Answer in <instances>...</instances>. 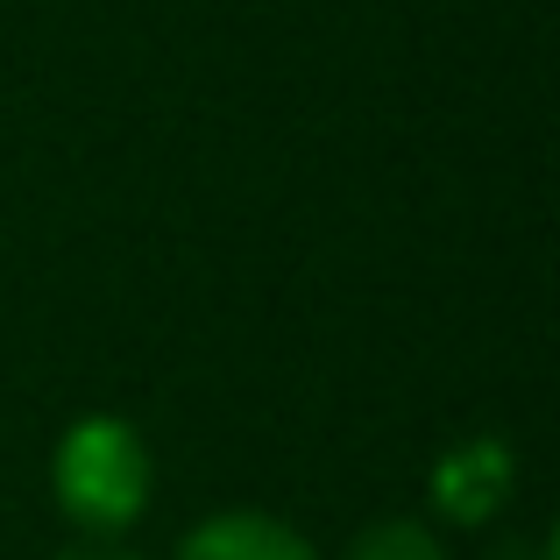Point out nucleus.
Here are the masks:
<instances>
[{"instance_id": "obj_3", "label": "nucleus", "mask_w": 560, "mask_h": 560, "mask_svg": "<svg viewBox=\"0 0 560 560\" xmlns=\"http://www.w3.org/2000/svg\"><path fill=\"white\" fill-rule=\"evenodd\" d=\"M171 560H327V553L305 525L277 518V511L228 504V511H206L199 525H185Z\"/></svg>"}, {"instance_id": "obj_5", "label": "nucleus", "mask_w": 560, "mask_h": 560, "mask_svg": "<svg viewBox=\"0 0 560 560\" xmlns=\"http://www.w3.org/2000/svg\"><path fill=\"white\" fill-rule=\"evenodd\" d=\"M50 560H150V553H136L128 539H71V547H57Z\"/></svg>"}, {"instance_id": "obj_1", "label": "nucleus", "mask_w": 560, "mask_h": 560, "mask_svg": "<svg viewBox=\"0 0 560 560\" xmlns=\"http://www.w3.org/2000/svg\"><path fill=\"white\" fill-rule=\"evenodd\" d=\"M50 504L79 539H128L156 504L150 433L121 411H85L50 447Z\"/></svg>"}, {"instance_id": "obj_2", "label": "nucleus", "mask_w": 560, "mask_h": 560, "mask_svg": "<svg viewBox=\"0 0 560 560\" xmlns=\"http://www.w3.org/2000/svg\"><path fill=\"white\" fill-rule=\"evenodd\" d=\"M511 490H518V454H511V440L482 433V440H462V447H447L433 462V511L425 518H447V525H490L497 511L511 504Z\"/></svg>"}, {"instance_id": "obj_4", "label": "nucleus", "mask_w": 560, "mask_h": 560, "mask_svg": "<svg viewBox=\"0 0 560 560\" xmlns=\"http://www.w3.org/2000/svg\"><path fill=\"white\" fill-rule=\"evenodd\" d=\"M341 560H454V553H447V533L425 511H390V518L362 525L341 547Z\"/></svg>"}]
</instances>
